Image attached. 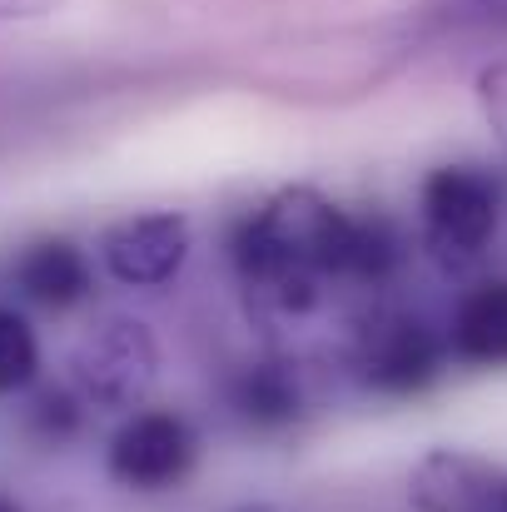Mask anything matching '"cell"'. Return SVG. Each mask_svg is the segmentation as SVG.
<instances>
[{
  "instance_id": "1",
  "label": "cell",
  "mask_w": 507,
  "mask_h": 512,
  "mask_svg": "<svg viewBox=\"0 0 507 512\" xmlns=\"http://www.w3.org/2000/svg\"><path fill=\"white\" fill-rule=\"evenodd\" d=\"M244 304L269 329L314 319L338 289H383L408 259L388 214H348L314 184H289L229 234Z\"/></svg>"
},
{
  "instance_id": "2",
  "label": "cell",
  "mask_w": 507,
  "mask_h": 512,
  "mask_svg": "<svg viewBox=\"0 0 507 512\" xmlns=\"http://www.w3.org/2000/svg\"><path fill=\"white\" fill-rule=\"evenodd\" d=\"M503 219V184L483 165H438L418 184V234L438 269H473Z\"/></svg>"
},
{
  "instance_id": "3",
  "label": "cell",
  "mask_w": 507,
  "mask_h": 512,
  "mask_svg": "<svg viewBox=\"0 0 507 512\" xmlns=\"http://www.w3.org/2000/svg\"><path fill=\"white\" fill-rule=\"evenodd\" d=\"M443 358H448V339H438L428 329V319H418L398 304H368L353 319L348 368L378 398L423 393L443 373Z\"/></svg>"
},
{
  "instance_id": "4",
  "label": "cell",
  "mask_w": 507,
  "mask_h": 512,
  "mask_svg": "<svg viewBox=\"0 0 507 512\" xmlns=\"http://www.w3.org/2000/svg\"><path fill=\"white\" fill-rule=\"evenodd\" d=\"M160 378V343L150 324L130 314H110L70 348V388L90 408L135 413Z\"/></svg>"
},
{
  "instance_id": "5",
  "label": "cell",
  "mask_w": 507,
  "mask_h": 512,
  "mask_svg": "<svg viewBox=\"0 0 507 512\" xmlns=\"http://www.w3.org/2000/svg\"><path fill=\"white\" fill-rule=\"evenodd\" d=\"M199 463V433L189 428V418L169 413V408H140L130 413L105 453V468L120 488L130 493H169L179 488Z\"/></svg>"
},
{
  "instance_id": "6",
  "label": "cell",
  "mask_w": 507,
  "mask_h": 512,
  "mask_svg": "<svg viewBox=\"0 0 507 512\" xmlns=\"http://www.w3.org/2000/svg\"><path fill=\"white\" fill-rule=\"evenodd\" d=\"M100 259H105V269L120 284H130V289H160L189 259V219L174 214V209L130 214V219H120V224L105 229Z\"/></svg>"
},
{
  "instance_id": "7",
  "label": "cell",
  "mask_w": 507,
  "mask_h": 512,
  "mask_svg": "<svg viewBox=\"0 0 507 512\" xmlns=\"http://www.w3.org/2000/svg\"><path fill=\"white\" fill-rule=\"evenodd\" d=\"M408 498L418 512H507V468L478 453L433 448L413 468Z\"/></svg>"
},
{
  "instance_id": "8",
  "label": "cell",
  "mask_w": 507,
  "mask_h": 512,
  "mask_svg": "<svg viewBox=\"0 0 507 512\" xmlns=\"http://www.w3.org/2000/svg\"><path fill=\"white\" fill-rule=\"evenodd\" d=\"M229 408L239 423L249 428H289L309 413V378L299 368V358H284V353H269V358H254V363H239L229 373Z\"/></svg>"
},
{
  "instance_id": "9",
  "label": "cell",
  "mask_w": 507,
  "mask_h": 512,
  "mask_svg": "<svg viewBox=\"0 0 507 512\" xmlns=\"http://www.w3.org/2000/svg\"><path fill=\"white\" fill-rule=\"evenodd\" d=\"M10 284L30 304H40L50 314H65V309H75V304L90 299L95 274H90V259H85L80 244H70V239H35V244H25L15 254Z\"/></svg>"
},
{
  "instance_id": "10",
  "label": "cell",
  "mask_w": 507,
  "mask_h": 512,
  "mask_svg": "<svg viewBox=\"0 0 507 512\" xmlns=\"http://www.w3.org/2000/svg\"><path fill=\"white\" fill-rule=\"evenodd\" d=\"M448 353L468 368H507V279H488L458 299Z\"/></svg>"
},
{
  "instance_id": "11",
  "label": "cell",
  "mask_w": 507,
  "mask_h": 512,
  "mask_svg": "<svg viewBox=\"0 0 507 512\" xmlns=\"http://www.w3.org/2000/svg\"><path fill=\"white\" fill-rule=\"evenodd\" d=\"M40 373V343L25 314L0 304V393H25Z\"/></svg>"
},
{
  "instance_id": "12",
  "label": "cell",
  "mask_w": 507,
  "mask_h": 512,
  "mask_svg": "<svg viewBox=\"0 0 507 512\" xmlns=\"http://www.w3.org/2000/svg\"><path fill=\"white\" fill-rule=\"evenodd\" d=\"M25 423H30V433H35L40 443L60 448V443H70V438L80 433V423H85V398H80L75 388H45V393H35V403L25 408Z\"/></svg>"
},
{
  "instance_id": "13",
  "label": "cell",
  "mask_w": 507,
  "mask_h": 512,
  "mask_svg": "<svg viewBox=\"0 0 507 512\" xmlns=\"http://www.w3.org/2000/svg\"><path fill=\"white\" fill-rule=\"evenodd\" d=\"M478 105H483V120L493 125V135L507 145V60L478 75Z\"/></svg>"
},
{
  "instance_id": "14",
  "label": "cell",
  "mask_w": 507,
  "mask_h": 512,
  "mask_svg": "<svg viewBox=\"0 0 507 512\" xmlns=\"http://www.w3.org/2000/svg\"><path fill=\"white\" fill-rule=\"evenodd\" d=\"M443 20H453V25H507V0H443Z\"/></svg>"
},
{
  "instance_id": "15",
  "label": "cell",
  "mask_w": 507,
  "mask_h": 512,
  "mask_svg": "<svg viewBox=\"0 0 507 512\" xmlns=\"http://www.w3.org/2000/svg\"><path fill=\"white\" fill-rule=\"evenodd\" d=\"M65 0H0V20H45Z\"/></svg>"
},
{
  "instance_id": "16",
  "label": "cell",
  "mask_w": 507,
  "mask_h": 512,
  "mask_svg": "<svg viewBox=\"0 0 507 512\" xmlns=\"http://www.w3.org/2000/svg\"><path fill=\"white\" fill-rule=\"evenodd\" d=\"M0 512H20V508H15V503H10V498H5V493H0Z\"/></svg>"
}]
</instances>
